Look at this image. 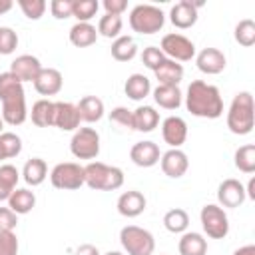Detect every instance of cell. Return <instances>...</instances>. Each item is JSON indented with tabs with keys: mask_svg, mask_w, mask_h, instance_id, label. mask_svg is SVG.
<instances>
[{
	"mask_svg": "<svg viewBox=\"0 0 255 255\" xmlns=\"http://www.w3.org/2000/svg\"><path fill=\"white\" fill-rule=\"evenodd\" d=\"M233 255H255V245H243Z\"/></svg>",
	"mask_w": 255,
	"mask_h": 255,
	"instance_id": "48",
	"label": "cell"
},
{
	"mask_svg": "<svg viewBox=\"0 0 255 255\" xmlns=\"http://www.w3.org/2000/svg\"><path fill=\"white\" fill-rule=\"evenodd\" d=\"M12 6H14V2H12V0H0V16H2V14H6L8 10H12Z\"/></svg>",
	"mask_w": 255,
	"mask_h": 255,
	"instance_id": "50",
	"label": "cell"
},
{
	"mask_svg": "<svg viewBox=\"0 0 255 255\" xmlns=\"http://www.w3.org/2000/svg\"><path fill=\"white\" fill-rule=\"evenodd\" d=\"M74 10V0H52L50 2V12L58 20H66L72 16Z\"/></svg>",
	"mask_w": 255,
	"mask_h": 255,
	"instance_id": "44",
	"label": "cell"
},
{
	"mask_svg": "<svg viewBox=\"0 0 255 255\" xmlns=\"http://www.w3.org/2000/svg\"><path fill=\"white\" fill-rule=\"evenodd\" d=\"M70 151L78 159H96L100 153V133L94 128H78L70 139Z\"/></svg>",
	"mask_w": 255,
	"mask_h": 255,
	"instance_id": "8",
	"label": "cell"
},
{
	"mask_svg": "<svg viewBox=\"0 0 255 255\" xmlns=\"http://www.w3.org/2000/svg\"><path fill=\"white\" fill-rule=\"evenodd\" d=\"M145 205H147L145 195L141 191H135V189L124 191L118 197V211L124 217H137V215H141Z\"/></svg>",
	"mask_w": 255,
	"mask_h": 255,
	"instance_id": "20",
	"label": "cell"
},
{
	"mask_svg": "<svg viewBox=\"0 0 255 255\" xmlns=\"http://www.w3.org/2000/svg\"><path fill=\"white\" fill-rule=\"evenodd\" d=\"M159 165H161V171L167 175V177H181L187 167H189V159H187V153L181 151L179 147H171L167 149L165 153H161L159 157Z\"/></svg>",
	"mask_w": 255,
	"mask_h": 255,
	"instance_id": "15",
	"label": "cell"
},
{
	"mask_svg": "<svg viewBox=\"0 0 255 255\" xmlns=\"http://www.w3.org/2000/svg\"><path fill=\"white\" fill-rule=\"evenodd\" d=\"M18 225V215L10 207H0V231H14Z\"/></svg>",
	"mask_w": 255,
	"mask_h": 255,
	"instance_id": "45",
	"label": "cell"
},
{
	"mask_svg": "<svg viewBox=\"0 0 255 255\" xmlns=\"http://www.w3.org/2000/svg\"><path fill=\"white\" fill-rule=\"evenodd\" d=\"M10 72L24 84V82H32L34 84V80L38 78V74L42 72V64H40V60L36 58V56H32V54H22V56H18L12 64H10Z\"/></svg>",
	"mask_w": 255,
	"mask_h": 255,
	"instance_id": "17",
	"label": "cell"
},
{
	"mask_svg": "<svg viewBox=\"0 0 255 255\" xmlns=\"http://www.w3.org/2000/svg\"><path fill=\"white\" fill-rule=\"evenodd\" d=\"M235 42L245 46V48H251L255 44V22L251 18H245V20L237 22V26H235Z\"/></svg>",
	"mask_w": 255,
	"mask_h": 255,
	"instance_id": "36",
	"label": "cell"
},
{
	"mask_svg": "<svg viewBox=\"0 0 255 255\" xmlns=\"http://www.w3.org/2000/svg\"><path fill=\"white\" fill-rule=\"evenodd\" d=\"M163 225L169 233H185L189 225V215L181 207H173L163 215Z\"/></svg>",
	"mask_w": 255,
	"mask_h": 255,
	"instance_id": "32",
	"label": "cell"
},
{
	"mask_svg": "<svg viewBox=\"0 0 255 255\" xmlns=\"http://www.w3.org/2000/svg\"><path fill=\"white\" fill-rule=\"evenodd\" d=\"M179 255H205L207 253V241L201 233L185 231L179 239Z\"/></svg>",
	"mask_w": 255,
	"mask_h": 255,
	"instance_id": "27",
	"label": "cell"
},
{
	"mask_svg": "<svg viewBox=\"0 0 255 255\" xmlns=\"http://www.w3.org/2000/svg\"><path fill=\"white\" fill-rule=\"evenodd\" d=\"M18 46V34L10 26H0V54L8 56Z\"/></svg>",
	"mask_w": 255,
	"mask_h": 255,
	"instance_id": "39",
	"label": "cell"
},
{
	"mask_svg": "<svg viewBox=\"0 0 255 255\" xmlns=\"http://www.w3.org/2000/svg\"><path fill=\"white\" fill-rule=\"evenodd\" d=\"M96 40H98V30L90 22H76L70 28V42L76 48H88L96 44Z\"/></svg>",
	"mask_w": 255,
	"mask_h": 255,
	"instance_id": "23",
	"label": "cell"
},
{
	"mask_svg": "<svg viewBox=\"0 0 255 255\" xmlns=\"http://www.w3.org/2000/svg\"><path fill=\"white\" fill-rule=\"evenodd\" d=\"M50 181L56 189H80L84 181V167L74 161H64L54 165L50 171Z\"/></svg>",
	"mask_w": 255,
	"mask_h": 255,
	"instance_id": "10",
	"label": "cell"
},
{
	"mask_svg": "<svg viewBox=\"0 0 255 255\" xmlns=\"http://www.w3.org/2000/svg\"><path fill=\"white\" fill-rule=\"evenodd\" d=\"M185 108L197 118L215 120L223 114V98L219 90L203 80H193L187 86L185 94Z\"/></svg>",
	"mask_w": 255,
	"mask_h": 255,
	"instance_id": "2",
	"label": "cell"
},
{
	"mask_svg": "<svg viewBox=\"0 0 255 255\" xmlns=\"http://www.w3.org/2000/svg\"><path fill=\"white\" fill-rule=\"evenodd\" d=\"M2 128H4V120H2V116H0V133H2Z\"/></svg>",
	"mask_w": 255,
	"mask_h": 255,
	"instance_id": "53",
	"label": "cell"
},
{
	"mask_svg": "<svg viewBox=\"0 0 255 255\" xmlns=\"http://www.w3.org/2000/svg\"><path fill=\"white\" fill-rule=\"evenodd\" d=\"M247 199L245 195V185L239 181V179H223L217 187V201L221 207H229V209H235L239 205H243V201Z\"/></svg>",
	"mask_w": 255,
	"mask_h": 255,
	"instance_id": "11",
	"label": "cell"
},
{
	"mask_svg": "<svg viewBox=\"0 0 255 255\" xmlns=\"http://www.w3.org/2000/svg\"><path fill=\"white\" fill-rule=\"evenodd\" d=\"M159 157H161L159 147L153 141H137L129 149V159L137 167H151L159 161Z\"/></svg>",
	"mask_w": 255,
	"mask_h": 255,
	"instance_id": "18",
	"label": "cell"
},
{
	"mask_svg": "<svg viewBox=\"0 0 255 255\" xmlns=\"http://www.w3.org/2000/svg\"><path fill=\"white\" fill-rule=\"evenodd\" d=\"M153 100L163 110H177L181 106V92L177 86H159L153 90Z\"/></svg>",
	"mask_w": 255,
	"mask_h": 255,
	"instance_id": "29",
	"label": "cell"
},
{
	"mask_svg": "<svg viewBox=\"0 0 255 255\" xmlns=\"http://www.w3.org/2000/svg\"><path fill=\"white\" fill-rule=\"evenodd\" d=\"M137 56V44L131 36H118L112 42V58L118 62H129Z\"/></svg>",
	"mask_w": 255,
	"mask_h": 255,
	"instance_id": "30",
	"label": "cell"
},
{
	"mask_svg": "<svg viewBox=\"0 0 255 255\" xmlns=\"http://www.w3.org/2000/svg\"><path fill=\"white\" fill-rule=\"evenodd\" d=\"M62 84L64 78L56 68H42V72L34 80V88L40 96H56L62 90Z\"/></svg>",
	"mask_w": 255,
	"mask_h": 255,
	"instance_id": "19",
	"label": "cell"
},
{
	"mask_svg": "<svg viewBox=\"0 0 255 255\" xmlns=\"http://www.w3.org/2000/svg\"><path fill=\"white\" fill-rule=\"evenodd\" d=\"M12 195V191L10 189H6L2 183H0V201H8V197Z\"/></svg>",
	"mask_w": 255,
	"mask_h": 255,
	"instance_id": "51",
	"label": "cell"
},
{
	"mask_svg": "<svg viewBox=\"0 0 255 255\" xmlns=\"http://www.w3.org/2000/svg\"><path fill=\"white\" fill-rule=\"evenodd\" d=\"M0 102H2V120L10 126H22L28 118L26 94L22 82L8 70L0 74Z\"/></svg>",
	"mask_w": 255,
	"mask_h": 255,
	"instance_id": "1",
	"label": "cell"
},
{
	"mask_svg": "<svg viewBox=\"0 0 255 255\" xmlns=\"http://www.w3.org/2000/svg\"><path fill=\"white\" fill-rule=\"evenodd\" d=\"M2 159H4V157H2V151H0V161H2Z\"/></svg>",
	"mask_w": 255,
	"mask_h": 255,
	"instance_id": "54",
	"label": "cell"
},
{
	"mask_svg": "<svg viewBox=\"0 0 255 255\" xmlns=\"http://www.w3.org/2000/svg\"><path fill=\"white\" fill-rule=\"evenodd\" d=\"M76 106H78L82 122L94 124V122H100L104 118V102L98 96H84Z\"/></svg>",
	"mask_w": 255,
	"mask_h": 255,
	"instance_id": "24",
	"label": "cell"
},
{
	"mask_svg": "<svg viewBox=\"0 0 255 255\" xmlns=\"http://www.w3.org/2000/svg\"><path fill=\"white\" fill-rule=\"evenodd\" d=\"M84 181L96 191H116L124 185V171L116 165L90 161L84 167Z\"/></svg>",
	"mask_w": 255,
	"mask_h": 255,
	"instance_id": "4",
	"label": "cell"
},
{
	"mask_svg": "<svg viewBox=\"0 0 255 255\" xmlns=\"http://www.w3.org/2000/svg\"><path fill=\"white\" fill-rule=\"evenodd\" d=\"M153 74H155V80L159 82V86H179V82L183 80V66L179 62L165 58L153 70Z\"/></svg>",
	"mask_w": 255,
	"mask_h": 255,
	"instance_id": "21",
	"label": "cell"
},
{
	"mask_svg": "<svg viewBox=\"0 0 255 255\" xmlns=\"http://www.w3.org/2000/svg\"><path fill=\"white\" fill-rule=\"evenodd\" d=\"M199 219H201V227H203L207 237H211V239L227 237L229 219H227V213H225V209L221 205H215V203L203 205L201 213H199Z\"/></svg>",
	"mask_w": 255,
	"mask_h": 255,
	"instance_id": "7",
	"label": "cell"
},
{
	"mask_svg": "<svg viewBox=\"0 0 255 255\" xmlns=\"http://www.w3.org/2000/svg\"><path fill=\"white\" fill-rule=\"evenodd\" d=\"M34 205H36V195H34V191H30V189H26V187H16L14 191H12V195L8 197V207L16 213V215H26V213H30L32 209H34Z\"/></svg>",
	"mask_w": 255,
	"mask_h": 255,
	"instance_id": "25",
	"label": "cell"
},
{
	"mask_svg": "<svg viewBox=\"0 0 255 255\" xmlns=\"http://www.w3.org/2000/svg\"><path fill=\"white\" fill-rule=\"evenodd\" d=\"M120 243L128 255H153L155 239L153 235L137 225H126L120 231Z\"/></svg>",
	"mask_w": 255,
	"mask_h": 255,
	"instance_id": "6",
	"label": "cell"
},
{
	"mask_svg": "<svg viewBox=\"0 0 255 255\" xmlns=\"http://www.w3.org/2000/svg\"><path fill=\"white\" fill-rule=\"evenodd\" d=\"M0 151H2L4 159H12V157L20 155V151H22L20 135H16L14 131H2L0 133Z\"/></svg>",
	"mask_w": 255,
	"mask_h": 255,
	"instance_id": "35",
	"label": "cell"
},
{
	"mask_svg": "<svg viewBox=\"0 0 255 255\" xmlns=\"http://www.w3.org/2000/svg\"><path fill=\"white\" fill-rule=\"evenodd\" d=\"M163 60H165V56H163V52H161L157 46H147V48H143V52H141V62H143V66L149 68L151 72H153Z\"/></svg>",
	"mask_w": 255,
	"mask_h": 255,
	"instance_id": "40",
	"label": "cell"
},
{
	"mask_svg": "<svg viewBox=\"0 0 255 255\" xmlns=\"http://www.w3.org/2000/svg\"><path fill=\"white\" fill-rule=\"evenodd\" d=\"M201 6V2H191V0H181L177 4L171 6L169 10V20L175 28L179 30H187L197 22V8Z\"/></svg>",
	"mask_w": 255,
	"mask_h": 255,
	"instance_id": "13",
	"label": "cell"
},
{
	"mask_svg": "<svg viewBox=\"0 0 255 255\" xmlns=\"http://www.w3.org/2000/svg\"><path fill=\"white\" fill-rule=\"evenodd\" d=\"M22 177L28 185L36 187V185H42L44 179L48 177V165L42 157H32L24 163V169H22Z\"/></svg>",
	"mask_w": 255,
	"mask_h": 255,
	"instance_id": "26",
	"label": "cell"
},
{
	"mask_svg": "<svg viewBox=\"0 0 255 255\" xmlns=\"http://www.w3.org/2000/svg\"><path fill=\"white\" fill-rule=\"evenodd\" d=\"M98 8H100V2L98 0H74L72 16L78 22H90L98 14Z\"/></svg>",
	"mask_w": 255,
	"mask_h": 255,
	"instance_id": "37",
	"label": "cell"
},
{
	"mask_svg": "<svg viewBox=\"0 0 255 255\" xmlns=\"http://www.w3.org/2000/svg\"><path fill=\"white\" fill-rule=\"evenodd\" d=\"M133 116V129L135 131H153L159 124V112H155L153 106H139L131 112Z\"/></svg>",
	"mask_w": 255,
	"mask_h": 255,
	"instance_id": "22",
	"label": "cell"
},
{
	"mask_svg": "<svg viewBox=\"0 0 255 255\" xmlns=\"http://www.w3.org/2000/svg\"><path fill=\"white\" fill-rule=\"evenodd\" d=\"M245 195H247L249 199H255V177L249 179V183H247V187H245Z\"/></svg>",
	"mask_w": 255,
	"mask_h": 255,
	"instance_id": "49",
	"label": "cell"
},
{
	"mask_svg": "<svg viewBox=\"0 0 255 255\" xmlns=\"http://www.w3.org/2000/svg\"><path fill=\"white\" fill-rule=\"evenodd\" d=\"M235 167L241 173H253L255 171V145L253 143H245V145L237 147V151H235Z\"/></svg>",
	"mask_w": 255,
	"mask_h": 255,
	"instance_id": "33",
	"label": "cell"
},
{
	"mask_svg": "<svg viewBox=\"0 0 255 255\" xmlns=\"http://www.w3.org/2000/svg\"><path fill=\"white\" fill-rule=\"evenodd\" d=\"M161 137L169 147H181L187 139V124L179 116H169L161 122Z\"/></svg>",
	"mask_w": 255,
	"mask_h": 255,
	"instance_id": "14",
	"label": "cell"
},
{
	"mask_svg": "<svg viewBox=\"0 0 255 255\" xmlns=\"http://www.w3.org/2000/svg\"><path fill=\"white\" fill-rule=\"evenodd\" d=\"M30 118H32V124L38 126V128H50V126H54V102H50V100H38L32 106Z\"/></svg>",
	"mask_w": 255,
	"mask_h": 255,
	"instance_id": "31",
	"label": "cell"
},
{
	"mask_svg": "<svg viewBox=\"0 0 255 255\" xmlns=\"http://www.w3.org/2000/svg\"><path fill=\"white\" fill-rule=\"evenodd\" d=\"M18 179H20V173H18V169H16L12 163H4V165H0V183H2L6 189L14 191Z\"/></svg>",
	"mask_w": 255,
	"mask_h": 255,
	"instance_id": "41",
	"label": "cell"
},
{
	"mask_svg": "<svg viewBox=\"0 0 255 255\" xmlns=\"http://www.w3.org/2000/svg\"><path fill=\"white\" fill-rule=\"evenodd\" d=\"M124 28V20L122 16H114V14H104L98 22V34H102L104 38H118L120 32Z\"/></svg>",
	"mask_w": 255,
	"mask_h": 255,
	"instance_id": "34",
	"label": "cell"
},
{
	"mask_svg": "<svg viewBox=\"0 0 255 255\" xmlns=\"http://www.w3.org/2000/svg\"><path fill=\"white\" fill-rule=\"evenodd\" d=\"M110 120L122 128H128V129H133V116H131V110L124 108V106H118L110 112Z\"/></svg>",
	"mask_w": 255,
	"mask_h": 255,
	"instance_id": "42",
	"label": "cell"
},
{
	"mask_svg": "<svg viewBox=\"0 0 255 255\" xmlns=\"http://www.w3.org/2000/svg\"><path fill=\"white\" fill-rule=\"evenodd\" d=\"M159 50L163 52L165 58H169L173 62H189L191 58H195V44L179 32L165 34L161 38Z\"/></svg>",
	"mask_w": 255,
	"mask_h": 255,
	"instance_id": "9",
	"label": "cell"
},
{
	"mask_svg": "<svg viewBox=\"0 0 255 255\" xmlns=\"http://www.w3.org/2000/svg\"><path fill=\"white\" fill-rule=\"evenodd\" d=\"M106 255H124V253H120V251H108Z\"/></svg>",
	"mask_w": 255,
	"mask_h": 255,
	"instance_id": "52",
	"label": "cell"
},
{
	"mask_svg": "<svg viewBox=\"0 0 255 255\" xmlns=\"http://www.w3.org/2000/svg\"><path fill=\"white\" fill-rule=\"evenodd\" d=\"M165 14L151 4H137L129 12V26L137 34H155L163 28Z\"/></svg>",
	"mask_w": 255,
	"mask_h": 255,
	"instance_id": "5",
	"label": "cell"
},
{
	"mask_svg": "<svg viewBox=\"0 0 255 255\" xmlns=\"http://www.w3.org/2000/svg\"><path fill=\"white\" fill-rule=\"evenodd\" d=\"M255 126V106L251 92H239L227 112V128L235 135H247L251 133Z\"/></svg>",
	"mask_w": 255,
	"mask_h": 255,
	"instance_id": "3",
	"label": "cell"
},
{
	"mask_svg": "<svg viewBox=\"0 0 255 255\" xmlns=\"http://www.w3.org/2000/svg\"><path fill=\"white\" fill-rule=\"evenodd\" d=\"M74 255H100V251H98L96 245H92V243H84V245H80V247L74 251Z\"/></svg>",
	"mask_w": 255,
	"mask_h": 255,
	"instance_id": "47",
	"label": "cell"
},
{
	"mask_svg": "<svg viewBox=\"0 0 255 255\" xmlns=\"http://www.w3.org/2000/svg\"><path fill=\"white\" fill-rule=\"evenodd\" d=\"M18 6L24 12V16L30 20H40L48 8V4L44 0H18Z\"/></svg>",
	"mask_w": 255,
	"mask_h": 255,
	"instance_id": "38",
	"label": "cell"
},
{
	"mask_svg": "<svg viewBox=\"0 0 255 255\" xmlns=\"http://www.w3.org/2000/svg\"><path fill=\"white\" fill-rule=\"evenodd\" d=\"M104 10L106 14H114V16H122L128 10V2L126 0H104Z\"/></svg>",
	"mask_w": 255,
	"mask_h": 255,
	"instance_id": "46",
	"label": "cell"
},
{
	"mask_svg": "<svg viewBox=\"0 0 255 255\" xmlns=\"http://www.w3.org/2000/svg\"><path fill=\"white\" fill-rule=\"evenodd\" d=\"M124 92H126V96H128L129 100L139 102V100H143L145 96H149L151 84H149L147 76H143V74H131V76L126 80Z\"/></svg>",
	"mask_w": 255,
	"mask_h": 255,
	"instance_id": "28",
	"label": "cell"
},
{
	"mask_svg": "<svg viewBox=\"0 0 255 255\" xmlns=\"http://www.w3.org/2000/svg\"><path fill=\"white\" fill-rule=\"evenodd\" d=\"M195 64L199 68V72L207 74V76H215V74H221L227 66V60H225V54L217 48H203L197 56H195Z\"/></svg>",
	"mask_w": 255,
	"mask_h": 255,
	"instance_id": "16",
	"label": "cell"
},
{
	"mask_svg": "<svg viewBox=\"0 0 255 255\" xmlns=\"http://www.w3.org/2000/svg\"><path fill=\"white\" fill-rule=\"evenodd\" d=\"M80 112L72 102H54V126L62 131H76L80 128Z\"/></svg>",
	"mask_w": 255,
	"mask_h": 255,
	"instance_id": "12",
	"label": "cell"
},
{
	"mask_svg": "<svg viewBox=\"0 0 255 255\" xmlns=\"http://www.w3.org/2000/svg\"><path fill=\"white\" fill-rule=\"evenodd\" d=\"M0 255H18V237L14 231H0Z\"/></svg>",
	"mask_w": 255,
	"mask_h": 255,
	"instance_id": "43",
	"label": "cell"
}]
</instances>
